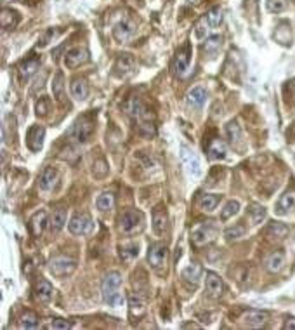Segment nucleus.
I'll use <instances>...</instances> for the list:
<instances>
[{
    "label": "nucleus",
    "instance_id": "obj_16",
    "mask_svg": "<svg viewBox=\"0 0 295 330\" xmlns=\"http://www.w3.org/2000/svg\"><path fill=\"white\" fill-rule=\"evenodd\" d=\"M132 35H134V24L127 20L120 21V23L113 28V37H115L118 42H127Z\"/></svg>",
    "mask_w": 295,
    "mask_h": 330
},
{
    "label": "nucleus",
    "instance_id": "obj_36",
    "mask_svg": "<svg viewBox=\"0 0 295 330\" xmlns=\"http://www.w3.org/2000/svg\"><path fill=\"white\" fill-rule=\"evenodd\" d=\"M20 327L21 329H37L39 327V316L35 315L33 311H26V313H23V316H21L20 320Z\"/></svg>",
    "mask_w": 295,
    "mask_h": 330
},
{
    "label": "nucleus",
    "instance_id": "obj_2",
    "mask_svg": "<svg viewBox=\"0 0 295 330\" xmlns=\"http://www.w3.org/2000/svg\"><path fill=\"white\" fill-rule=\"evenodd\" d=\"M142 228V214L137 211H127L120 217V230L125 235H134Z\"/></svg>",
    "mask_w": 295,
    "mask_h": 330
},
{
    "label": "nucleus",
    "instance_id": "obj_24",
    "mask_svg": "<svg viewBox=\"0 0 295 330\" xmlns=\"http://www.w3.org/2000/svg\"><path fill=\"white\" fill-rule=\"evenodd\" d=\"M0 21H2V28L4 30H12V28H16V24L20 23V16L12 9H2Z\"/></svg>",
    "mask_w": 295,
    "mask_h": 330
},
{
    "label": "nucleus",
    "instance_id": "obj_46",
    "mask_svg": "<svg viewBox=\"0 0 295 330\" xmlns=\"http://www.w3.org/2000/svg\"><path fill=\"white\" fill-rule=\"evenodd\" d=\"M69 327H71V323L63 318H54L52 322L49 323V329H69Z\"/></svg>",
    "mask_w": 295,
    "mask_h": 330
},
{
    "label": "nucleus",
    "instance_id": "obj_7",
    "mask_svg": "<svg viewBox=\"0 0 295 330\" xmlns=\"http://www.w3.org/2000/svg\"><path fill=\"white\" fill-rule=\"evenodd\" d=\"M68 230L71 231L73 235H87L89 231L92 230V219L89 214L85 212H80V214H75L68 223Z\"/></svg>",
    "mask_w": 295,
    "mask_h": 330
},
{
    "label": "nucleus",
    "instance_id": "obj_13",
    "mask_svg": "<svg viewBox=\"0 0 295 330\" xmlns=\"http://www.w3.org/2000/svg\"><path fill=\"white\" fill-rule=\"evenodd\" d=\"M205 290H207L208 296L215 297V299L223 296L224 285L214 271H207V275H205Z\"/></svg>",
    "mask_w": 295,
    "mask_h": 330
},
{
    "label": "nucleus",
    "instance_id": "obj_5",
    "mask_svg": "<svg viewBox=\"0 0 295 330\" xmlns=\"http://www.w3.org/2000/svg\"><path fill=\"white\" fill-rule=\"evenodd\" d=\"M181 160H182V165L186 167V170L189 172V176L198 177L200 172H202V167H200V160L196 157V153L188 148V146H181Z\"/></svg>",
    "mask_w": 295,
    "mask_h": 330
},
{
    "label": "nucleus",
    "instance_id": "obj_39",
    "mask_svg": "<svg viewBox=\"0 0 295 330\" xmlns=\"http://www.w3.org/2000/svg\"><path fill=\"white\" fill-rule=\"evenodd\" d=\"M249 214H250V219H252V223L253 224H259V223H262V221H264V217H266V209L262 207V205L253 204V205H250Z\"/></svg>",
    "mask_w": 295,
    "mask_h": 330
},
{
    "label": "nucleus",
    "instance_id": "obj_35",
    "mask_svg": "<svg viewBox=\"0 0 295 330\" xmlns=\"http://www.w3.org/2000/svg\"><path fill=\"white\" fill-rule=\"evenodd\" d=\"M205 18H207V21H208V24H210L212 30H215V28H219L221 24H223L224 14H223V11H221V7H214L212 11L207 12Z\"/></svg>",
    "mask_w": 295,
    "mask_h": 330
},
{
    "label": "nucleus",
    "instance_id": "obj_26",
    "mask_svg": "<svg viewBox=\"0 0 295 330\" xmlns=\"http://www.w3.org/2000/svg\"><path fill=\"white\" fill-rule=\"evenodd\" d=\"M129 307H131V313L134 316H142L146 313V304L144 301H142L141 296H137V294H131L129 296Z\"/></svg>",
    "mask_w": 295,
    "mask_h": 330
},
{
    "label": "nucleus",
    "instance_id": "obj_1",
    "mask_svg": "<svg viewBox=\"0 0 295 330\" xmlns=\"http://www.w3.org/2000/svg\"><path fill=\"white\" fill-rule=\"evenodd\" d=\"M122 283V275L118 271L108 273L103 282V299L108 306H120L123 303V296L118 292Z\"/></svg>",
    "mask_w": 295,
    "mask_h": 330
},
{
    "label": "nucleus",
    "instance_id": "obj_37",
    "mask_svg": "<svg viewBox=\"0 0 295 330\" xmlns=\"http://www.w3.org/2000/svg\"><path fill=\"white\" fill-rule=\"evenodd\" d=\"M288 235V226L283 223H271L268 228V236L271 238H285Z\"/></svg>",
    "mask_w": 295,
    "mask_h": 330
},
{
    "label": "nucleus",
    "instance_id": "obj_12",
    "mask_svg": "<svg viewBox=\"0 0 295 330\" xmlns=\"http://www.w3.org/2000/svg\"><path fill=\"white\" fill-rule=\"evenodd\" d=\"M148 261L153 268L160 269L161 266H165L167 262V247L163 243H155L148 250Z\"/></svg>",
    "mask_w": 295,
    "mask_h": 330
},
{
    "label": "nucleus",
    "instance_id": "obj_6",
    "mask_svg": "<svg viewBox=\"0 0 295 330\" xmlns=\"http://www.w3.org/2000/svg\"><path fill=\"white\" fill-rule=\"evenodd\" d=\"M92 131H94V123H92V120H89L87 117H84V118H78L77 122L73 123L71 131H69V136H71L75 141L85 142L89 139V136L92 134Z\"/></svg>",
    "mask_w": 295,
    "mask_h": 330
},
{
    "label": "nucleus",
    "instance_id": "obj_17",
    "mask_svg": "<svg viewBox=\"0 0 295 330\" xmlns=\"http://www.w3.org/2000/svg\"><path fill=\"white\" fill-rule=\"evenodd\" d=\"M56 181H58V172H56V169H54V167H45L44 172L40 174V179H39L40 189L50 191V189L54 188V185H56Z\"/></svg>",
    "mask_w": 295,
    "mask_h": 330
},
{
    "label": "nucleus",
    "instance_id": "obj_47",
    "mask_svg": "<svg viewBox=\"0 0 295 330\" xmlns=\"http://www.w3.org/2000/svg\"><path fill=\"white\" fill-rule=\"evenodd\" d=\"M283 329L285 330H295V316H290V318H287V322H285Z\"/></svg>",
    "mask_w": 295,
    "mask_h": 330
},
{
    "label": "nucleus",
    "instance_id": "obj_48",
    "mask_svg": "<svg viewBox=\"0 0 295 330\" xmlns=\"http://www.w3.org/2000/svg\"><path fill=\"white\" fill-rule=\"evenodd\" d=\"M292 85H294V89H295V80H294V82H292Z\"/></svg>",
    "mask_w": 295,
    "mask_h": 330
},
{
    "label": "nucleus",
    "instance_id": "obj_23",
    "mask_svg": "<svg viewBox=\"0 0 295 330\" xmlns=\"http://www.w3.org/2000/svg\"><path fill=\"white\" fill-rule=\"evenodd\" d=\"M71 96L77 101H84L89 96V85L84 78H75L71 84Z\"/></svg>",
    "mask_w": 295,
    "mask_h": 330
},
{
    "label": "nucleus",
    "instance_id": "obj_9",
    "mask_svg": "<svg viewBox=\"0 0 295 330\" xmlns=\"http://www.w3.org/2000/svg\"><path fill=\"white\" fill-rule=\"evenodd\" d=\"M89 59V50L85 47H73L65 54V65L68 68H78Z\"/></svg>",
    "mask_w": 295,
    "mask_h": 330
},
{
    "label": "nucleus",
    "instance_id": "obj_18",
    "mask_svg": "<svg viewBox=\"0 0 295 330\" xmlns=\"http://www.w3.org/2000/svg\"><path fill=\"white\" fill-rule=\"evenodd\" d=\"M47 224V212L45 211H39L33 217L30 219V231L33 236H40Z\"/></svg>",
    "mask_w": 295,
    "mask_h": 330
},
{
    "label": "nucleus",
    "instance_id": "obj_44",
    "mask_svg": "<svg viewBox=\"0 0 295 330\" xmlns=\"http://www.w3.org/2000/svg\"><path fill=\"white\" fill-rule=\"evenodd\" d=\"M226 238L227 240H234V238H240L245 235V226L243 224H236V226L229 228V230H226Z\"/></svg>",
    "mask_w": 295,
    "mask_h": 330
},
{
    "label": "nucleus",
    "instance_id": "obj_29",
    "mask_svg": "<svg viewBox=\"0 0 295 330\" xmlns=\"http://www.w3.org/2000/svg\"><path fill=\"white\" fill-rule=\"evenodd\" d=\"M66 223V211L65 209H58V211H54L52 217H50V231L52 233H58V231L63 230Z\"/></svg>",
    "mask_w": 295,
    "mask_h": 330
},
{
    "label": "nucleus",
    "instance_id": "obj_22",
    "mask_svg": "<svg viewBox=\"0 0 295 330\" xmlns=\"http://www.w3.org/2000/svg\"><path fill=\"white\" fill-rule=\"evenodd\" d=\"M52 285L49 283L47 280H40L39 283H37V287H35V296H37V299L40 301V303H49L50 297H52Z\"/></svg>",
    "mask_w": 295,
    "mask_h": 330
},
{
    "label": "nucleus",
    "instance_id": "obj_15",
    "mask_svg": "<svg viewBox=\"0 0 295 330\" xmlns=\"http://www.w3.org/2000/svg\"><path fill=\"white\" fill-rule=\"evenodd\" d=\"M295 209V191L294 189H288V191H285L283 195H281V198H280V202H278V205H276V214H280V215H283V214H288L290 211H294Z\"/></svg>",
    "mask_w": 295,
    "mask_h": 330
},
{
    "label": "nucleus",
    "instance_id": "obj_19",
    "mask_svg": "<svg viewBox=\"0 0 295 330\" xmlns=\"http://www.w3.org/2000/svg\"><path fill=\"white\" fill-rule=\"evenodd\" d=\"M207 99V91L204 87H193L191 91L188 93V104L191 108H202Z\"/></svg>",
    "mask_w": 295,
    "mask_h": 330
},
{
    "label": "nucleus",
    "instance_id": "obj_30",
    "mask_svg": "<svg viewBox=\"0 0 295 330\" xmlns=\"http://www.w3.org/2000/svg\"><path fill=\"white\" fill-rule=\"evenodd\" d=\"M221 46H223V39H221L219 35H212V37H208V39L205 40L204 50L210 56V58H214L215 54L219 52V49H221Z\"/></svg>",
    "mask_w": 295,
    "mask_h": 330
},
{
    "label": "nucleus",
    "instance_id": "obj_20",
    "mask_svg": "<svg viewBox=\"0 0 295 330\" xmlns=\"http://www.w3.org/2000/svg\"><path fill=\"white\" fill-rule=\"evenodd\" d=\"M153 230L158 236H161L167 231V214L161 207H157L153 212Z\"/></svg>",
    "mask_w": 295,
    "mask_h": 330
},
{
    "label": "nucleus",
    "instance_id": "obj_38",
    "mask_svg": "<svg viewBox=\"0 0 295 330\" xmlns=\"http://www.w3.org/2000/svg\"><path fill=\"white\" fill-rule=\"evenodd\" d=\"M96 205L101 212L110 211V209H113V205H115V196H113L112 193H103V195H99V198H97Z\"/></svg>",
    "mask_w": 295,
    "mask_h": 330
},
{
    "label": "nucleus",
    "instance_id": "obj_11",
    "mask_svg": "<svg viewBox=\"0 0 295 330\" xmlns=\"http://www.w3.org/2000/svg\"><path fill=\"white\" fill-rule=\"evenodd\" d=\"M134 66H136L134 56L129 52H123L120 54L115 61V73L118 77H127V75H131L134 71Z\"/></svg>",
    "mask_w": 295,
    "mask_h": 330
},
{
    "label": "nucleus",
    "instance_id": "obj_3",
    "mask_svg": "<svg viewBox=\"0 0 295 330\" xmlns=\"http://www.w3.org/2000/svg\"><path fill=\"white\" fill-rule=\"evenodd\" d=\"M215 235H217V228H215V224L212 223V221H208V223H204V224H198V226L193 230V242L196 243V245H205V243L212 242L215 238Z\"/></svg>",
    "mask_w": 295,
    "mask_h": 330
},
{
    "label": "nucleus",
    "instance_id": "obj_31",
    "mask_svg": "<svg viewBox=\"0 0 295 330\" xmlns=\"http://www.w3.org/2000/svg\"><path fill=\"white\" fill-rule=\"evenodd\" d=\"M40 66V59L39 58H28L26 61L23 63V65L20 66V73H21V77L23 78H28L31 77L37 70H39Z\"/></svg>",
    "mask_w": 295,
    "mask_h": 330
},
{
    "label": "nucleus",
    "instance_id": "obj_34",
    "mask_svg": "<svg viewBox=\"0 0 295 330\" xmlns=\"http://www.w3.org/2000/svg\"><path fill=\"white\" fill-rule=\"evenodd\" d=\"M182 278L191 282V283H198L202 278V268L198 264H189L188 268L182 269Z\"/></svg>",
    "mask_w": 295,
    "mask_h": 330
},
{
    "label": "nucleus",
    "instance_id": "obj_40",
    "mask_svg": "<svg viewBox=\"0 0 295 330\" xmlns=\"http://www.w3.org/2000/svg\"><path fill=\"white\" fill-rule=\"evenodd\" d=\"M238 211H240V204H238L236 200H231V202H227V204L224 205L223 211H221V219L227 221V219L233 217L234 214H238Z\"/></svg>",
    "mask_w": 295,
    "mask_h": 330
},
{
    "label": "nucleus",
    "instance_id": "obj_33",
    "mask_svg": "<svg viewBox=\"0 0 295 330\" xmlns=\"http://www.w3.org/2000/svg\"><path fill=\"white\" fill-rule=\"evenodd\" d=\"M137 256H139V245L137 243H129V245L120 247V258H122L125 262L134 261Z\"/></svg>",
    "mask_w": 295,
    "mask_h": 330
},
{
    "label": "nucleus",
    "instance_id": "obj_21",
    "mask_svg": "<svg viewBox=\"0 0 295 330\" xmlns=\"http://www.w3.org/2000/svg\"><path fill=\"white\" fill-rule=\"evenodd\" d=\"M227 153V148L221 139H214L208 146V158L210 160H224Z\"/></svg>",
    "mask_w": 295,
    "mask_h": 330
},
{
    "label": "nucleus",
    "instance_id": "obj_14",
    "mask_svg": "<svg viewBox=\"0 0 295 330\" xmlns=\"http://www.w3.org/2000/svg\"><path fill=\"white\" fill-rule=\"evenodd\" d=\"M269 315L266 313V311H259V309H250L247 311L245 315H243V323H245L247 327H252V329H259V327L266 325V322H268Z\"/></svg>",
    "mask_w": 295,
    "mask_h": 330
},
{
    "label": "nucleus",
    "instance_id": "obj_28",
    "mask_svg": "<svg viewBox=\"0 0 295 330\" xmlns=\"http://www.w3.org/2000/svg\"><path fill=\"white\" fill-rule=\"evenodd\" d=\"M283 264H285V254L280 252V250L271 254V256L268 258V261H266V268H268L271 273H278L281 268H283Z\"/></svg>",
    "mask_w": 295,
    "mask_h": 330
},
{
    "label": "nucleus",
    "instance_id": "obj_42",
    "mask_svg": "<svg viewBox=\"0 0 295 330\" xmlns=\"http://www.w3.org/2000/svg\"><path fill=\"white\" fill-rule=\"evenodd\" d=\"M266 7L269 12H281L287 7V0H266Z\"/></svg>",
    "mask_w": 295,
    "mask_h": 330
},
{
    "label": "nucleus",
    "instance_id": "obj_25",
    "mask_svg": "<svg viewBox=\"0 0 295 330\" xmlns=\"http://www.w3.org/2000/svg\"><path fill=\"white\" fill-rule=\"evenodd\" d=\"M274 39H276V42L283 44V46H288V44L292 42L290 24H288L287 21H283V23L278 24V28H276V31H274Z\"/></svg>",
    "mask_w": 295,
    "mask_h": 330
},
{
    "label": "nucleus",
    "instance_id": "obj_4",
    "mask_svg": "<svg viewBox=\"0 0 295 330\" xmlns=\"http://www.w3.org/2000/svg\"><path fill=\"white\" fill-rule=\"evenodd\" d=\"M49 268H50V273L56 275V277H66V275L75 271L77 262H75V259L66 258V256H58V258H54L52 261H50Z\"/></svg>",
    "mask_w": 295,
    "mask_h": 330
},
{
    "label": "nucleus",
    "instance_id": "obj_10",
    "mask_svg": "<svg viewBox=\"0 0 295 330\" xmlns=\"http://www.w3.org/2000/svg\"><path fill=\"white\" fill-rule=\"evenodd\" d=\"M44 136H45V129L42 125H31L28 129L26 134V144L31 151H40L44 144Z\"/></svg>",
    "mask_w": 295,
    "mask_h": 330
},
{
    "label": "nucleus",
    "instance_id": "obj_8",
    "mask_svg": "<svg viewBox=\"0 0 295 330\" xmlns=\"http://www.w3.org/2000/svg\"><path fill=\"white\" fill-rule=\"evenodd\" d=\"M189 61H191V47L189 44H184L176 54V61H174V66H176V73L179 77H184L189 70Z\"/></svg>",
    "mask_w": 295,
    "mask_h": 330
},
{
    "label": "nucleus",
    "instance_id": "obj_43",
    "mask_svg": "<svg viewBox=\"0 0 295 330\" xmlns=\"http://www.w3.org/2000/svg\"><path fill=\"white\" fill-rule=\"evenodd\" d=\"M63 89H65V84H63V75H61V73H58V75L54 77V80H52V93H54V96L61 99Z\"/></svg>",
    "mask_w": 295,
    "mask_h": 330
},
{
    "label": "nucleus",
    "instance_id": "obj_45",
    "mask_svg": "<svg viewBox=\"0 0 295 330\" xmlns=\"http://www.w3.org/2000/svg\"><path fill=\"white\" fill-rule=\"evenodd\" d=\"M50 110V103L45 97H40V101H37V115H47Z\"/></svg>",
    "mask_w": 295,
    "mask_h": 330
},
{
    "label": "nucleus",
    "instance_id": "obj_32",
    "mask_svg": "<svg viewBox=\"0 0 295 330\" xmlns=\"http://www.w3.org/2000/svg\"><path fill=\"white\" fill-rule=\"evenodd\" d=\"M219 202H221V195H204L202 198H200V209L205 212H212L215 207L219 205Z\"/></svg>",
    "mask_w": 295,
    "mask_h": 330
},
{
    "label": "nucleus",
    "instance_id": "obj_41",
    "mask_svg": "<svg viewBox=\"0 0 295 330\" xmlns=\"http://www.w3.org/2000/svg\"><path fill=\"white\" fill-rule=\"evenodd\" d=\"M212 28H210V24H208V21H207V18H202V20L198 21V24H196V30H195V35H196V39L198 40H204L205 37H207V33L210 31Z\"/></svg>",
    "mask_w": 295,
    "mask_h": 330
},
{
    "label": "nucleus",
    "instance_id": "obj_27",
    "mask_svg": "<svg viewBox=\"0 0 295 330\" xmlns=\"http://www.w3.org/2000/svg\"><path fill=\"white\" fill-rule=\"evenodd\" d=\"M226 134H227V139H229V142L233 146H236V144H240V142H242L243 134H242V129H240V125H238L236 120H231V122L227 123Z\"/></svg>",
    "mask_w": 295,
    "mask_h": 330
}]
</instances>
